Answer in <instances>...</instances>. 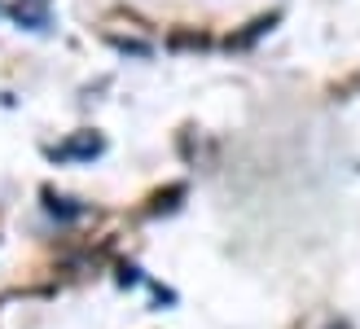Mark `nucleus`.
<instances>
[{"label":"nucleus","mask_w":360,"mask_h":329,"mask_svg":"<svg viewBox=\"0 0 360 329\" xmlns=\"http://www.w3.org/2000/svg\"><path fill=\"white\" fill-rule=\"evenodd\" d=\"M312 329H347V325H343V321H334V316H321Z\"/></svg>","instance_id":"f257e3e1"}]
</instances>
